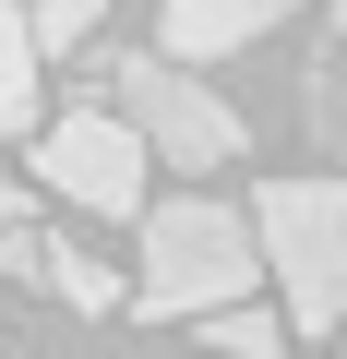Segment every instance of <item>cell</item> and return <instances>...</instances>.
I'll list each match as a JSON object with an SVG mask.
<instances>
[{"instance_id": "obj_1", "label": "cell", "mask_w": 347, "mask_h": 359, "mask_svg": "<svg viewBox=\"0 0 347 359\" xmlns=\"http://www.w3.org/2000/svg\"><path fill=\"white\" fill-rule=\"evenodd\" d=\"M252 276H264V240H252L240 204H216V192L144 204V252H132V311L144 323H204V311L252 299Z\"/></svg>"}, {"instance_id": "obj_2", "label": "cell", "mask_w": 347, "mask_h": 359, "mask_svg": "<svg viewBox=\"0 0 347 359\" xmlns=\"http://www.w3.org/2000/svg\"><path fill=\"white\" fill-rule=\"evenodd\" d=\"M84 72L120 96V120L144 132V156H156V168H240L252 120H240L192 60H168V48H84Z\"/></svg>"}, {"instance_id": "obj_3", "label": "cell", "mask_w": 347, "mask_h": 359, "mask_svg": "<svg viewBox=\"0 0 347 359\" xmlns=\"http://www.w3.org/2000/svg\"><path fill=\"white\" fill-rule=\"evenodd\" d=\"M252 240L287 299V335H335L347 323V180H264Z\"/></svg>"}, {"instance_id": "obj_4", "label": "cell", "mask_w": 347, "mask_h": 359, "mask_svg": "<svg viewBox=\"0 0 347 359\" xmlns=\"http://www.w3.org/2000/svg\"><path fill=\"white\" fill-rule=\"evenodd\" d=\"M144 132L120 120V108H60L48 132H36V180L72 204V216H132L144 228Z\"/></svg>"}, {"instance_id": "obj_5", "label": "cell", "mask_w": 347, "mask_h": 359, "mask_svg": "<svg viewBox=\"0 0 347 359\" xmlns=\"http://www.w3.org/2000/svg\"><path fill=\"white\" fill-rule=\"evenodd\" d=\"M299 0H156V48L168 60H228L252 36H275Z\"/></svg>"}, {"instance_id": "obj_6", "label": "cell", "mask_w": 347, "mask_h": 359, "mask_svg": "<svg viewBox=\"0 0 347 359\" xmlns=\"http://www.w3.org/2000/svg\"><path fill=\"white\" fill-rule=\"evenodd\" d=\"M36 287H48L60 311H132V276L96 264L84 240H36Z\"/></svg>"}, {"instance_id": "obj_7", "label": "cell", "mask_w": 347, "mask_h": 359, "mask_svg": "<svg viewBox=\"0 0 347 359\" xmlns=\"http://www.w3.org/2000/svg\"><path fill=\"white\" fill-rule=\"evenodd\" d=\"M36 25H25V0H0V132H36Z\"/></svg>"}, {"instance_id": "obj_8", "label": "cell", "mask_w": 347, "mask_h": 359, "mask_svg": "<svg viewBox=\"0 0 347 359\" xmlns=\"http://www.w3.org/2000/svg\"><path fill=\"white\" fill-rule=\"evenodd\" d=\"M216 359H287V311H252V299H228V311H204L192 323Z\"/></svg>"}, {"instance_id": "obj_9", "label": "cell", "mask_w": 347, "mask_h": 359, "mask_svg": "<svg viewBox=\"0 0 347 359\" xmlns=\"http://www.w3.org/2000/svg\"><path fill=\"white\" fill-rule=\"evenodd\" d=\"M108 13H120V0H25V25H36V60H84Z\"/></svg>"}, {"instance_id": "obj_10", "label": "cell", "mask_w": 347, "mask_h": 359, "mask_svg": "<svg viewBox=\"0 0 347 359\" xmlns=\"http://www.w3.org/2000/svg\"><path fill=\"white\" fill-rule=\"evenodd\" d=\"M311 132L347 144V60H311Z\"/></svg>"}, {"instance_id": "obj_11", "label": "cell", "mask_w": 347, "mask_h": 359, "mask_svg": "<svg viewBox=\"0 0 347 359\" xmlns=\"http://www.w3.org/2000/svg\"><path fill=\"white\" fill-rule=\"evenodd\" d=\"M0 228H25V180L13 168H0Z\"/></svg>"}, {"instance_id": "obj_12", "label": "cell", "mask_w": 347, "mask_h": 359, "mask_svg": "<svg viewBox=\"0 0 347 359\" xmlns=\"http://www.w3.org/2000/svg\"><path fill=\"white\" fill-rule=\"evenodd\" d=\"M323 13H335V25H347V0H323Z\"/></svg>"}]
</instances>
